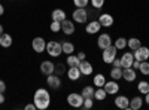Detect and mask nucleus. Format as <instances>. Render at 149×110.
I'll return each instance as SVG.
<instances>
[{"mask_svg":"<svg viewBox=\"0 0 149 110\" xmlns=\"http://www.w3.org/2000/svg\"><path fill=\"white\" fill-rule=\"evenodd\" d=\"M33 103L36 104V107L39 110H45L49 107V103H51V95L45 88H39L34 92L33 97Z\"/></svg>","mask_w":149,"mask_h":110,"instance_id":"f257e3e1","label":"nucleus"},{"mask_svg":"<svg viewBox=\"0 0 149 110\" xmlns=\"http://www.w3.org/2000/svg\"><path fill=\"white\" fill-rule=\"evenodd\" d=\"M116 52H118V49H116L115 45H110V46L104 48V49H103V55H102L103 61L106 64H112V61L116 58Z\"/></svg>","mask_w":149,"mask_h":110,"instance_id":"f03ea898","label":"nucleus"},{"mask_svg":"<svg viewBox=\"0 0 149 110\" xmlns=\"http://www.w3.org/2000/svg\"><path fill=\"white\" fill-rule=\"evenodd\" d=\"M46 52L51 57H60L61 52H63L61 43H58V42H48L46 43Z\"/></svg>","mask_w":149,"mask_h":110,"instance_id":"7ed1b4c3","label":"nucleus"},{"mask_svg":"<svg viewBox=\"0 0 149 110\" xmlns=\"http://www.w3.org/2000/svg\"><path fill=\"white\" fill-rule=\"evenodd\" d=\"M67 103L72 107H82L84 104V97L82 94H76V92H72L67 95Z\"/></svg>","mask_w":149,"mask_h":110,"instance_id":"20e7f679","label":"nucleus"},{"mask_svg":"<svg viewBox=\"0 0 149 110\" xmlns=\"http://www.w3.org/2000/svg\"><path fill=\"white\" fill-rule=\"evenodd\" d=\"M73 19L79 24L86 22V19H88V10L85 8H78L76 10H73Z\"/></svg>","mask_w":149,"mask_h":110,"instance_id":"39448f33","label":"nucleus"},{"mask_svg":"<svg viewBox=\"0 0 149 110\" xmlns=\"http://www.w3.org/2000/svg\"><path fill=\"white\" fill-rule=\"evenodd\" d=\"M133 52H134L133 54L134 59H137V61H148V58H149V48H146V46H140Z\"/></svg>","mask_w":149,"mask_h":110,"instance_id":"423d86ee","label":"nucleus"},{"mask_svg":"<svg viewBox=\"0 0 149 110\" xmlns=\"http://www.w3.org/2000/svg\"><path fill=\"white\" fill-rule=\"evenodd\" d=\"M31 46H33L34 52H37V54H42L43 51H46V42L42 37H34L31 42Z\"/></svg>","mask_w":149,"mask_h":110,"instance_id":"0eeeda50","label":"nucleus"},{"mask_svg":"<svg viewBox=\"0 0 149 110\" xmlns=\"http://www.w3.org/2000/svg\"><path fill=\"white\" fill-rule=\"evenodd\" d=\"M112 45V37H110V34L107 33H103L98 36V40H97V46L100 48V49H104V48L110 46Z\"/></svg>","mask_w":149,"mask_h":110,"instance_id":"6e6552de","label":"nucleus"},{"mask_svg":"<svg viewBox=\"0 0 149 110\" xmlns=\"http://www.w3.org/2000/svg\"><path fill=\"white\" fill-rule=\"evenodd\" d=\"M136 77H137V75H136V70L133 67L122 68V79H125L127 82H133L136 80Z\"/></svg>","mask_w":149,"mask_h":110,"instance_id":"1a4fd4ad","label":"nucleus"},{"mask_svg":"<svg viewBox=\"0 0 149 110\" xmlns=\"http://www.w3.org/2000/svg\"><path fill=\"white\" fill-rule=\"evenodd\" d=\"M46 83H48V86L49 88H52V89H58L61 86V79L58 76H54V73L52 75H49L46 77Z\"/></svg>","mask_w":149,"mask_h":110,"instance_id":"9d476101","label":"nucleus"},{"mask_svg":"<svg viewBox=\"0 0 149 110\" xmlns=\"http://www.w3.org/2000/svg\"><path fill=\"white\" fill-rule=\"evenodd\" d=\"M55 70V66L54 63H51V61H42V64H40V71L43 73V75L49 76V75H52Z\"/></svg>","mask_w":149,"mask_h":110,"instance_id":"9b49d317","label":"nucleus"},{"mask_svg":"<svg viewBox=\"0 0 149 110\" xmlns=\"http://www.w3.org/2000/svg\"><path fill=\"white\" fill-rule=\"evenodd\" d=\"M98 22L102 24V27H112L113 26V17L110 14H103L98 17Z\"/></svg>","mask_w":149,"mask_h":110,"instance_id":"f8f14e48","label":"nucleus"},{"mask_svg":"<svg viewBox=\"0 0 149 110\" xmlns=\"http://www.w3.org/2000/svg\"><path fill=\"white\" fill-rule=\"evenodd\" d=\"M79 70H81L82 75L88 76V75H91V73H93V64L88 63L86 59H82L81 63H79Z\"/></svg>","mask_w":149,"mask_h":110,"instance_id":"ddd939ff","label":"nucleus"},{"mask_svg":"<svg viewBox=\"0 0 149 110\" xmlns=\"http://www.w3.org/2000/svg\"><path fill=\"white\" fill-rule=\"evenodd\" d=\"M104 91L107 92V94H110V95H113V94H116L118 91H119V85L115 82V80H110V82H106L104 83Z\"/></svg>","mask_w":149,"mask_h":110,"instance_id":"4468645a","label":"nucleus"},{"mask_svg":"<svg viewBox=\"0 0 149 110\" xmlns=\"http://www.w3.org/2000/svg\"><path fill=\"white\" fill-rule=\"evenodd\" d=\"M61 30H63L64 34L70 36V34L74 33V24L72 21H69V19H64L63 22H61Z\"/></svg>","mask_w":149,"mask_h":110,"instance_id":"2eb2a0df","label":"nucleus"},{"mask_svg":"<svg viewBox=\"0 0 149 110\" xmlns=\"http://www.w3.org/2000/svg\"><path fill=\"white\" fill-rule=\"evenodd\" d=\"M133 61H134V55H133V52H125V54L122 55V58H121V66H122V68L131 67Z\"/></svg>","mask_w":149,"mask_h":110,"instance_id":"dca6fc26","label":"nucleus"},{"mask_svg":"<svg viewBox=\"0 0 149 110\" xmlns=\"http://www.w3.org/2000/svg\"><path fill=\"white\" fill-rule=\"evenodd\" d=\"M115 106L119 107V109H128L130 107V100L125 95H119V97L115 98Z\"/></svg>","mask_w":149,"mask_h":110,"instance_id":"f3484780","label":"nucleus"},{"mask_svg":"<svg viewBox=\"0 0 149 110\" xmlns=\"http://www.w3.org/2000/svg\"><path fill=\"white\" fill-rule=\"evenodd\" d=\"M102 28V24L98 22V21H91V22H88V26H86V33L88 34H95V33H98V30Z\"/></svg>","mask_w":149,"mask_h":110,"instance_id":"a211bd4d","label":"nucleus"},{"mask_svg":"<svg viewBox=\"0 0 149 110\" xmlns=\"http://www.w3.org/2000/svg\"><path fill=\"white\" fill-rule=\"evenodd\" d=\"M142 106H143V98H142V97H134V98L130 100V107L128 109L139 110V109H142Z\"/></svg>","mask_w":149,"mask_h":110,"instance_id":"6ab92c4d","label":"nucleus"},{"mask_svg":"<svg viewBox=\"0 0 149 110\" xmlns=\"http://www.w3.org/2000/svg\"><path fill=\"white\" fill-rule=\"evenodd\" d=\"M81 75H82V73H81L79 67H70L69 71H67V76H69L70 80H78L81 77Z\"/></svg>","mask_w":149,"mask_h":110,"instance_id":"aec40b11","label":"nucleus"},{"mask_svg":"<svg viewBox=\"0 0 149 110\" xmlns=\"http://www.w3.org/2000/svg\"><path fill=\"white\" fill-rule=\"evenodd\" d=\"M52 21H58V22H63L64 19H66V12L63 10V9H55L54 12H52Z\"/></svg>","mask_w":149,"mask_h":110,"instance_id":"412c9836","label":"nucleus"},{"mask_svg":"<svg viewBox=\"0 0 149 110\" xmlns=\"http://www.w3.org/2000/svg\"><path fill=\"white\" fill-rule=\"evenodd\" d=\"M12 45V36L8 33H3L0 36V46L2 48H9Z\"/></svg>","mask_w":149,"mask_h":110,"instance_id":"4be33fe9","label":"nucleus"},{"mask_svg":"<svg viewBox=\"0 0 149 110\" xmlns=\"http://www.w3.org/2000/svg\"><path fill=\"white\" fill-rule=\"evenodd\" d=\"M66 63L69 64V67H79L81 59L78 58V55H73V54H70V55L67 57V61H66Z\"/></svg>","mask_w":149,"mask_h":110,"instance_id":"5701e85b","label":"nucleus"},{"mask_svg":"<svg viewBox=\"0 0 149 110\" xmlns=\"http://www.w3.org/2000/svg\"><path fill=\"white\" fill-rule=\"evenodd\" d=\"M127 46L130 48L131 51H136V49H137V48H140L142 45H140V40H139L137 37H131V39L127 40Z\"/></svg>","mask_w":149,"mask_h":110,"instance_id":"b1692460","label":"nucleus"},{"mask_svg":"<svg viewBox=\"0 0 149 110\" xmlns=\"http://www.w3.org/2000/svg\"><path fill=\"white\" fill-rule=\"evenodd\" d=\"M93 82H94V85H95L97 88H103L104 83H106V79H104L103 75H100V73H98V75L94 76V80H93Z\"/></svg>","mask_w":149,"mask_h":110,"instance_id":"393cba45","label":"nucleus"},{"mask_svg":"<svg viewBox=\"0 0 149 110\" xmlns=\"http://www.w3.org/2000/svg\"><path fill=\"white\" fill-rule=\"evenodd\" d=\"M61 48H63V52L67 54V55H70V54L74 52V46H73L72 42H64V43H61Z\"/></svg>","mask_w":149,"mask_h":110,"instance_id":"a878e982","label":"nucleus"},{"mask_svg":"<svg viewBox=\"0 0 149 110\" xmlns=\"http://www.w3.org/2000/svg\"><path fill=\"white\" fill-rule=\"evenodd\" d=\"M110 77L113 79V80H118L122 77V68L121 67H113L110 70Z\"/></svg>","mask_w":149,"mask_h":110,"instance_id":"bb28decb","label":"nucleus"},{"mask_svg":"<svg viewBox=\"0 0 149 110\" xmlns=\"http://www.w3.org/2000/svg\"><path fill=\"white\" fill-rule=\"evenodd\" d=\"M94 88L93 86H85L84 89H82V97H84V98H94Z\"/></svg>","mask_w":149,"mask_h":110,"instance_id":"cd10ccee","label":"nucleus"},{"mask_svg":"<svg viewBox=\"0 0 149 110\" xmlns=\"http://www.w3.org/2000/svg\"><path fill=\"white\" fill-rule=\"evenodd\" d=\"M106 95H107V92L104 91V88H98L97 91H94V98L98 101H103L106 98Z\"/></svg>","mask_w":149,"mask_h":110,"instance_id":"c85d7f7f","label":"nucleus"},{"mask_svg":"<svg viewBox=\"0 0 149 110\" xmlns=\"http://www.w3.org/2000/svg\"><path fill=\"white\" fill-rule=\"evenodd\" d=\"M139 70H140V73L143 76H149V63H148V61H140Z\"/></svg>","mask_w":149,"mask_h":110,"instance_id":"c756f323","label":"nucleus"},{"mask_svg":"<svg viewBox=\"0 0 149 110\" xmlns=\"http://www.w3.org/2000/svg\"><path fill=\"white\" fill-rule=\"evenodd\" d=\"M137 89H139V92H142V94H148V92H149V83H148L146 80L139 82V85H137Z\"/></svg>","mask_w":149,"mask_h":110,"instance_id":"7c9ffc66","label":"nucleus"},{"mask_svg":"<svg viewBox=\"0 0 149 110\" xmlns=\"http://www.w3.org/2000/svg\"><path fill=\"white\" fill-rule=\"evenodd\" d=\"M115 46H116V49H124V48L127 46V39H125V37H119V39H116Z\"/></svg>","mask_w":149,"mask_h":110,"instance_id":"2f4dec72","label":"nucleus"},{"mask_svg":"<svg viewBox=\"0 0 149 110\" xmlns=\"http://www.w3.org/2000/svg\"><path fill=\"white\" fill-rule=\"evenodd\" d=\"M60 30H61V22H58V21H52V22H51V31L58 33Z\"/></svg>","mask_w":149,"mask_h":110,"instance_id":"473e14b6","label":"nucleus"},{"mask_svg":"<svg viewBox=\"0 0 149 110\" xmlns=\"http://www.w3.org/2000/svg\"><path fill=\"white\" fill-rule=\"evenodd\" d=\"M90 0H73V3L76 8H86V5H88Z\"/></svg>","mask_w":149,"mask_h":110,"instance_id":"72a5a7b5","label":"nucleus"},{"mask_svg":"<svg viewBox=\"0 0 149 110\" xmlns=\"http://www.w3.org/2000/svg\"><path fill=\"white\" fill-rule=\"evenodd\" d=\"M91 5H93L95 9H102L103 5H104V0H91Z\"/></svg>","mask_w":149,"mask_h":110,"instance_id":"f704fd0d","label":"nucleus"},{"mask_svg":"<svg viewBox=\"0 0 149 110\" xmlns=\"http://www.w3.org/2000/svg\"><path fill=\"white\" fill-rule=\"evenodd\" d=\"M93 104H94V103H93V98H84V104H82V106H84L85 109H91Z\"/></svg>","mask_w":149,"mask_h":110,"instance_id":"c9c22d12","label":"nucleus"},{"mask_svg":"<svg viewBox=\"0 0 149 110\" xmlns=\"http://www.w3.org/2000/svg\"><path fill=\"white\" fill-rule=\"evenodd\" d=\"M112 66H113V67H121V68H122V66H121V58H115L113 61H112Z\"/></svg>","mask_w":149,"mask_h":110,"instance_id":"e433bc0d","label":"nucleus"},{"mask_svg":"<svg viewBox=\"0 0 149 110\" xmlns=\"http://www.w3.org/2000/svg\"><path fill=\"white\" fill-rule=\"evenodd\" d=\"M131 67H133L134 70H137V68L140 67V61H137V59H134V61H133V64H131Z\"/></svg>","mask_w":149,"mask_h":110,"instance_id":"4c0bfd02","label":"nucleus"},{"mask_svg":"<svg viewBox=\"0 0 149 110\" xmlns=\"http://www.w3.org/2000/svg\"><path fill=\"white\" fill-rule=\"evenodd\" d=\"M5 89H6V83L3 80H0V92H5Z\"/></svg>","mask_w":149,"mask_h":110,"instance_id":"58836bf2","label":"nucleus"},{"mask_svg":"<svg viewBox=\"0 0 149 110\" xmlns=\"http://www.w3.org/2000/svg\"><path fill=\"white\" fill-rule=\"evenodd\" d=\"M36 109H37V107H36V104H34V103H33V104H27V106H26V110H36Z\"/></svg>","mask_w":149,"mask_h":110,"instance_id":"ea45409f","label":"nucleus"},{"mask_svg":"<svg viewBox=\"0 0 149 110\" xmlns=\"http://www.w3.org/2000/svg\"><path fill=\"white\" fill-rule=\"evenodd\" d=\"M78 58H79L81 61H82V59H85V52H79V54H78Z\"/></svg>","mask_w":149,"mask_h":110,"instance_id":"a19ab883","label":"nucleus"},{"mask_svg":"<svg viewBox=\"0 0 149 110\" xmlns=\"http://www.w3.org/2000/svg\"><path fill=\"white\" fill-rule=\"evenodd\" d=\"M5 103V95H3V92H0V104H3Z\"/></svg>","mask_w":149,"mask_h":110,"instance_id":"79ce46f5","label":"nucleus"},{"mask_svg":"<svg viewBox=\"0 0 149 110\" xmlns=\"http://www.w3.org/2000/svg\"><path fill=\"white\" fill-rule=\"evenodd\" d=\"M3 14H5V8H3V5H2V3H0V17H2Z\"/></svg>","mask_w":149,"mask_h":110,"instance_id":"37998d69","label":"nucleus"},{"mask_svg":"<svg viewBox=\"0 0 149 110\" xmlns=\"http://www.w3.org/2000/svg\"><path fill=\"white\" fill-rule=\"evenodd\" d=\"M145 95H146V97H145V101H146V104L149 106V92H148V94H145Z\"/></svg>","mask_w":149,"mask_h":110,"instance_id":"c03bdc74","label":"nucleus"},{"mask_svg":"<svg viewBox=\"0 0 149 110\" xmlns=\"http://www.w3.org/2000/svg\"><path fill=\"white\" fill-rule=\"evenodd\" d=\"M5 31H3V26H2V24H0V36H2Z\"/></svg>","mask_w":149,"mask_h":110,"instance_id":"a18cd8bd","label":"nucleus"}]
</instances>
